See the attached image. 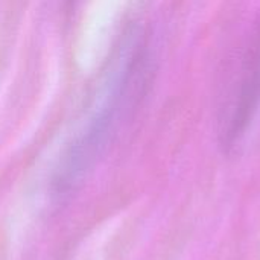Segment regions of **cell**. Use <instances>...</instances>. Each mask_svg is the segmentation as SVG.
Segmentation results:
<instances>
[{"label": "cell", "mask_w": 260, "mask_h": 260, "mask_svg": "<svg viewBox=\"0 0 260 260\" xmlns=\"http://www.w3.org/2000/svg\"><path fill=\"white\" fill-rule=\"evenodd\" d=\"M260 104V17L241 58L229 104L221 111L219 142L233 149L245 136Z\"/></svg>", "instance_id": "cell-1"}]
</instances>
